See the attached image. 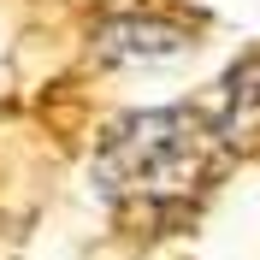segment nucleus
<instances>
[{"instance_id": "nucleus-1", "label": "nucleus", "mask_w": 260, "mask_h": 260, "mask_svg": "<svg viewBox=\"0 0 260 260\" xmlns=\"http://www.w3.org/2000/svg\"><path fill=\"white\" fill-rule=\"evenodd\" d=\"M225 136L195 107L136 113L101 148V189L118 201H189L219 172Z\"/></svg>"}]
</instances>
